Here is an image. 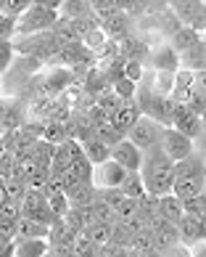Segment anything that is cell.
Masks as SVG:
<instances>
[{
    "label": "cell",
    "mask_w": 206,
    "mask_h": 257,
    "mask_svg": "<svg viewBox=\"0 0 206 257\" xmlns=\"http://www.w3.org/2000/svg\"><path fill=\"white\" fill-rule=\"evenodd\" d=\"M140 117V109H138V103H135V98H130V101H124L122 106L116 109V114L111 117V122H114V127L116 130H122L127 136V130L135 125V119Z\"/></svg>",
    "instance_id": "cell-16"
},
{
    "label": "cell",
    "mask_w": 206,
    "mask_h": 257,
    "mask_svg": "<svg viewBox=\"0 0 206 257\" xmlns=\"http://www.w3.org/2000/svg\"><path fill=\"white\" fill-rule=\"evenodd\" d=\"M90 212H92V220L96 223H116V212H114V207L106 204L103 199H92V204H90Z\"/></svg>",
    "instance_id": "cell-28"
},
{
    "label": "cell",
    "mask_w": 206,
    "mask_h": 257,
    "mask_svg": "<svg viewBox=\"0 0 206 257\" xmlns=\"http://www.w3.org/2000/svg\"><path fill=\"white\" fill-rule=\"evenodd\" d=\"M14 53L18 56H32V59L42 61V64H53L56 53H58V40L50 30L45 32H34V35H22V37H14Z\"/></svg>",
    "instance_id": "cell-2"
},
{
    "label": "cell",
    "mask_w": 206,
    "mask_h": 257,
    "mask_svg": "<svg viewBox=\"0 0 206 257\" xmlns=\"http://www.w3.org/2000/svg\"><path fill=\"white\" fill-rule=\"evenodd\" d=\"M127 254H130L127 246H119V244H114V241L100 244L98 252H96V257H127Z\"/></svg>",
    "instance_id": "cell-42"
},
{
    "label": "cell",
    "mask_w": 206,
    "mask_h": 257,
    "mask_svg": "<svg viewBox=\"0 0 206 257\" xmlns=\"http://www.w3.org/2000/svg\"><path fill=\"white\" fill-rule=\"evenodd\" d=\"M111 90H114L122 101L135 98V82H132V80H127V77H119L114 85H111Z\"/></svg>",
    "instance_id": "cell-39"
},
{
    "label": "cell",
    "mask_w": 206,
    "mask_h": 257,
    "mask_svg": "<svg viewBox=\"0 0 206 257\" xmlns=\"http://www.w3.org/2000/svg\"><path fill=\"white\" fill-rule=\"evenodd\" d=\"M188 249H190V257H206V239H201V241L190 244Z\"/></svg>",
    "instance_id": "cell-48"
},
{
    "label": "cell",
    "mask_w": 206,
    "mask_h": 257,
    "mask_svg": "<svg viewBox=\"0 0 206 257\" xmlns=\"http://www.w3.org/2000/svg\"><path fill=\"white\" fill-rule=\"evenodd\" d=\"M69 170H72V173L77 175L80 180H85V183H90V178H92V162H90L88 157L74 159L72 165H69Z\"/></svg>",
    "instance_id": "cell-35"
},
{
    "label": "cell",
    "mask_w": 206,
    "mask_h": 257,
    "mask_svg": "<svg viewBox=\"0 0 206 257\" xmlns=\"http://www.w3.org/2000/svg\"><path fill=\"white\" fill-rule=\"evenodd\" d=\"M3 183H6V199L22 204V199L26 194V183H24V180H3Z\"/></svg>",
    "instance_id": "cell-38"
},
{
    "label": "cell",
    "mask_w": 206,
    "mask_h": 257,
    "mask_svg": "<svg viewBox=\"0 0 206 257\" xmlns=\"http://www.w3.org/2000/svg\"><path fill=\"white\" fill-rule=\"evenodd\" d=\"M156 215H162L164 220H170V223L177 225V223H180V217L185 215V212H182V202H180L174 194H162V196H158Z\"/></svg>",
    "instance_id": "cell-17"
},
{
    "label": "cell",
    "mask_w": 206,
    "mask_h": 257,
    "mask_svg": "<svg viewBox=\"0 0 206 257\" xmlns=\"http://www.w3.org/2000/svg\"><path fill=\"white\" fill-rule=\"evenodd\" d=\"M88 236V239L96 244V246H100V244H108L111 241V225L108 223H92L88 231H82Z\"/></svg>",
    "instance_id": "cell-33"
},
{
    "label": "cell",
    "mask_w": 206,
    "mask_h": 257,
    "mask_svg": "<svg viewBox=\"0 0 206 257\" xmlns=\"http://www.w3.org/2000/svg\"><path fill=\"white\" fill-rule=\"evenodd\" d=\"M158 257H190V249L177 241V244H172V246H166V249L158 252Z\"/></svg>",
    "instance_id": "cell-45"
},
{
    "label": "cell",
    "mask_w": 206,
    "mask_h": 257,
    "mask_svg": "<svg viewBox=\"0 0 206 257\" xmlns=\"http://www.w3.org/2000/svg\"><path fill=\"white\" fill-rule=\"evenodd\" d=\"M96 103H98V106L103 109V111H106V117L111 119V117H114V114H116V109L122 106V103H124V101H122L119 96H116V93L114 90H103V93H98V96H96Z\"/></svg>",
    "instance_id": "cell-31"
},
{
    "label": "cell",
    "mask_w": 206,
    "mask_h": 257,
    "mask_svg": "<svg viewBox=\"0 0 206 257\" xmlns=\"http://www.w3.org/2000/svg\"><path fill=\"white\" fill-rule=\"evenodd\" d=\"M140 180H143V188L151 191L156 196L170 194L172 191V180H174V162L162 151V146L154 144L143 151V159H140Z\"/></svg>",
    "instance_id": "cell-1"
},
{
    "label": "cell",
    "mask_w": 206,
    "mask_h": 257,
    "mask_svg": "<svg viewBox=\"0 0 206 257\" xmlns=\"http://www.w3.org/2000/svg\"><path fill=\"white\" fill-rule=\"evenodd\" d=\"M146 66L148 69H170V72H174L177 69V53L172 51L170 43L151 45V53H148V59H146Z\"/></svg>",
    "instance_id": "cell-13"
},
{
    "label": "cell",
    "mask_w": 206,
    "mask_h": 257,
    "mask_svg": "<svg viewBox=\"0 0 206 257\" xmlns=\"http://www.w3.org/2000/svg\"><path fill=\"white\" fill-rule=\"evenodd\" d=\"M0 16H3V14H0Z\"/></svg>",
    "instance_id": "cell-56"
},
{
    "label": "cell",
    "mask_w": 206,
    "mask_h": 257,
    "mask_svg": "<svg viewBox=\"0 0 206 257\" xmlns=\"http://www.w3.org/2000/svg\"><path fill=\"white\" fill-rule=\"evenodd\" d=\"M162 133H164V125H158V122L151 119L148 114H140V117L135 119V125L127 130V136H124V138L130 141V144H135L140 151H146L148 146L158 144Z\"/></svg>",
    "instance_id": "cell-4"
},
{
    "label": "cell",
    "mask_w": 206,
    "mask_h": 257,
    "mask_svg": "<svg viewBox=\"0 0 206 257\" xmlns=\"http://www.w3.org/2000/svg\"><path fill=\"white\" fill-rule=\"evenodd\" d=\"M127 257H158V252H135V249H130Z\"/></svg>",
    "instance_id": "cell-51"
},
{
    "label": "cell",
    "mask_w": 206,
    "mask_h": 257,
    "mask_svg": "<svg viewBox=\"0 0 206 257\" xmlns=\"http://www.w3.org/2000/svg\"><path fill=\"white\" fill-rule=\"evenodd\" d=\"M82 151H85V157L92 162V165H98V162H106L111 157V149L106 144H100L98 138H88L82 141Z\"/></svg>",
    "instance_id": "cell-25"
},
{
    "label": "cell",
    "mask_w": 206,
    "mask_h": 257,
    "mask_svg": "<svg viewBox=\"0 0 206 257\" xmlns=\"http://www.w3.org/2000/svg\"><path fill=\"white\" fill-rule=\"evenodd\" d=\"M48 236V225L32 220V217H18L16 220V239H45Z\"/></svg>",
    "instance_id": "cell-21"
},
{
    "label": "cell",
    "mask_w": 206,
    "mask_h": 257,
    "mask_svg": "<svg viewBox=\"0 0 206 257\" xmlns=\"http://www.w3.org/2000/svg\"><path fill=\"white\" fill-rule=\"evenodd\" d=\"M16 37V16H0V40Z\"/></svg>",
    "instance_id": "cell-44"
},
{
    "label": "cell",
    "mask_w": 206,
    "mask_h": 257,
    "mask_svg": "<svg viewBox=\"0 0 206 257\" xmlns=\"http://www.w3.org/2000/svg\"><path fill=\"white\" fill-rule=\"evenodd\" d=\"M42 138L48 141V144H56L58 146L61 141H66V125L64 122H56V119H45L42 122Z\"/></svg>",
    "instance_id": "cell-27"
},
{
    "label": "cell",
    "mask_w": 206,
    "mask_h": 257,
    "mask_svg": "<svg viewBox=\"0 0 206 257\" xmlns=\"http://www.w3.org/2000/svg\"><path fill=\"white\" fill-rule=\"evenodd\" d=\"M185 27H190L193 32L204 35V30H206V11H204V14H198V16H193V19H190V22L185 24Z\"/></svg>",
    "instance_id": "cell-47"
},
{
    "label": "cell",
    "mask_w": 206,
    "mask_h": 257,
    "mask_svg": "<svg viewBox=\"0 0 206 257\" xmlns=\"http://www.w3.org/2000/svg\"><path fill=\"white\" fill-rule=\"evenodd\" d=\"M30 6H32V0H3L0 14L3 16H22Z\"/></svg>",
    "instance_id": "cell-36"
},
{
    "label": "cell",
    "mask_w": 206,
    "mask_h": 257,
    "mask_svg": "<svg viewBox=\"0 0 206 257\" xmlns=\"http://www.w3.org/2000/svg\"><path fill=\"white\" fill-rule=\"evenodd\" d=\"M0 239L16 241V220H0Z\"/></svg>",
    "instance_id": "cell-46"
},
{
    "label": "cell",
    "mask_w": 206,
    "mask_h": 257,
    "mask_svg": "<svg viewBox=\"0 0 206 257\" xmlns=\"http://www.w3.org/2000/svg\"><path fill=\"white\" fill-rule=\"evenodd\" d=\"M177 239H180V244L190 246L196 241L206 239V215H182L180 223H177Z\"/></svg>",
    "instance_id": "cell-8"
},
{
    "label": "cell",
    "mask_w": 206,
    "mask_h": 257,
    "mask_svg": "<svg viewBox=\"0 0 206 257\" xmlns=\"http://www.w3.org/2000/svg\"><path fill=\"white\" fill-rule=\"evenodd\" d=\"M204 183H206V180H201V178H174L170 194H174L177 199H185V196L201 194L204 191Z\"/></svg>",
    "instance_id": "cell-22"
},
{
    "label": "cell",
    "mask_w": 206,
    "mask_h": 257,
    "mask_svg": "<svg viewBox=\"0 0 206 257\" xmlns=\"http://www.w3.org/2000/svg\"><path fill=\"white\" fill-rule=\"evenodd\" d=\"M122 69H124V77H127V80H132V82L138 85V80L143 77V72H146V64H143V61H135V59H127Z\"/></svg>",
    "instance_id": "cell-40"
},
{
    "label": "cell",
    "mask_w": 206,
    "mask_h": 257,
    "mask_svg": "<svg viewBox=\"0 0 206 257\" xmlns=\"http://www.w3.org/2000/svg\"><path fill=\"white\" fill-rule=\"evenodd\" d=\"M170 11L180 19L182 24H188L193 16H198L206 11V6H204V0H170Z\"/></svg>",
    "instance_id": "cell-15"
},
{
    "label": "cell",
    "mask_w": 206,
    "mask_h": 257,
    "mask_svg": "<svg viewBox=\"0 0 206 257\" xmlns=\"http://www.w3.org/2000/svg\"><path fill=\"white\" fill-rule=\"evenodd\" d=\"M32 6H40V8H53V11H58L61 0H32Z\"/></svg>",
    "instance_id": "cell-50"
},
{
    "label": "cell",
    "mask_w": 206,
    "mask_h": 257,
    "mask_svg": "<svg viewBox=\"0 0 206 257\" xmlns=\"http://www.w3.org/2000/svg\"><path fill=\"white\" fill-rule=\"evenodd\" d=\"M106 40H108L106 32H103L100 27H96L92 32H88L85 37H82V45H85V48H90L92 53H96V59H98V51L103 48V43H106Z\"/></svg>",
    "instance_id": "cell-34"
},
{
    "label": "cell",
    "mask_w": 206,
    "mask_h": 257,
    "mask_svg": "<svg viewBox=\"0 0 206 257\" xmlns=\"http://www.w3.org/2000/svg\"><path fill=\"white\" fill-rule=\"evenodd\" d=\"M103 3H108V0H88L90 11H92V8H98V6H103Z\"/></svg>",
    "instance_id": "cell-52"
},
{
    "label": "cell",
    "mask_w": 206,
    "mask_h": 257,
    "mask_svg": "<svg viewBox=\"0 0 206 257\" xmlns=\"http://www.w3.org/2000/svg\"><path fill=\"white\" fill-rule=\"evenodd\" d=\"M100 30L106 32V37H111V40H122V37H127L130 32H135V19L124 11H114L111 16H106L100 22Z\"/></svg>",
    "instance_id": "cell-10"
},
{
    "label": "cell",
    "mask_w": 206,
    "mask_h": 257,
    "mask_svg": "<svg viewBox=\"0 0 206 257\" xmlns=\"http://www.w3.org/2000/svg\"><path fill=\"white\" fill-rule=\"evenodd\" d=\"M56 22H58V11H53V8H40V6H30L22 16H16V37L45 32V30H50Z\"/></svg>",
    "instance_id": "cell-3"
},
{
    "label": "cell",
    "mask_w": 206,
    "mask_h": 257,
    "mask_svg": "<svg viewBox=\"0 0 206 257\" xmlns=\"http://www.w3.org/2000/svg\"><path fill=\"white\" fill-rule=\"evenodd\" d=\"M177 69H190V72L206 69V43L198 40V43H193L190 48L177 53Z\"/></svg>",
    "instance_id": "cell-14"
},
{
    "label": "cell",
    "mask_w": 206,
    "mask_h": 257,
    "mask_svg": "<svg viewBox=\"0 0 206 257\" xmlns=\"http://www.w3.org/2000/svg\"><path fill=\"white\" fill-rule=\"evenodd\" d=\"M42 257H56V254H53V252H50V249H48V252H45V254H42Z\"/></svg>",
    "instance_id": "cell-54"
},
{
    "label": "cell",
    "mask_w": 206,
    "mask_h": 257,
    "mask_svg": "<svg viewBox=\"0 0 206 257\" xmlns=\"http://www.w3.org/2000/svg\"><path fill=\"white\" fill-rule=\"evenodd\" d=\"M18 217H22V204L6 199V202L0 204V220H18Z\"/></svg>",
    "instance_id": "cell-41"
},
{
    "label": "cell",
    "mask_w": 206,
    "mask_h": 257,
    "mask_svg": "<svg viewBox=\"0 0 206 257\" xmlns=\"http://www.w3.org/2000/svg\"><path fill=\"white\" fill-rule=\"evenodd\" d=\"M85 14H90L88 0H61V6H58L61 19H77V16H85Z\"/></svg>",
    "instance_id": "cell-30"
},
{
    "label": "cell",
    "mask_w": 206,
    "mask_h": 257,
    "mask_svg": "<svg viewBox=\"0 0 206 257\" xmlns=\"http://www.w3.org/2000/svg\"><path fill=\"white\" fill-rule=\"evenodd\" d=\"M174 178H201L206 180V165L201 151H190L188 157L174 162Z\"/></svg>",
    "instance_id": "cell-12"
},
{
    "label": "cell",
    "mask_w": 206,
    "mask_h": 257,
    "mask_svg": "<svg viewBox=\"0 0 206 257\" xmlns=\"http://www.w3.org/2000/svg\"><path fill=\"white\" fill-rule=\"evenodd\" d=\"M45 202H48L50 212H53L56 217H64V215H66V209H69L66 194H50V196H45Z\"/></svg>",
    "instance_id": "cell-37"
},
{
    "label": "cell",
    "mask_w": 206,
    "mask_h": 257,
    "mask_svg": "<svg viewBox=\"0 0 206 257\" xmlns=\"http://www.w3.org/2000/svg\"><path fill=\"white\" fill-rule=\"evenodd\" d=\"M64 220H66V225L72 228V231H88V228L96 223L92 220V212H90V207H69L66 209V215H64Z\"/></svg>",
    "instance_id": "cell-18"
},
{
    "label": "cell",
    "mask_w": 206,
    "mask_h": 257,
    "mask_svg": "<svg viewBox=\"0 0 206 257\" xmlns=\"http://www.w3.org/2000/svg\"><path fill=\"white\" fill-rule=\"evenodd\" d=\"M69 207H90L92 199H96V186L92 183H80L77 188H72L66 194Z\"/></svg>",
    "instance_id": "cell-24"
},
{
    "label": "cell",
    "mask_w": 206,
    "mask_h": 257,
    "mask_svg": "<svg viewBox=\"0 0 206 257\" xmlns=\"http://www.w3.org/2000/svg\"><path fill=\"white\" fill-rule=\"evenodd\" d=\"M119 191L124 194L127 199H138L140 194L146 191L143 180H140V173H124V178H122V183H119Z\"/></svg>",
    "instance_id": "cell-29"
},
{
    "label": "cell",
    "mask_w": 206,
    "mask_h": 257,
    "mask_svg": "<svg viewBox=\"0 0 206 257\" xmlns=\"http://www.w3.org/2000/svg\"><path fill=\"white\" fill-rule=\"evenodd\" d=\"M182 202V212L185 215H206V194L201 191V194H193V196H185V199H180Z\"/></svg>",
    "instance_id": "cell-32"
},
{
    "label": "cell",
    "mask_w": 206,
    "mask_h": 257,
    "mask_svg": "<svg viewBox=\"0 0 206 257\" xmlns=\"http://www.w3.org/2000/svg\"><path fill=\"white\" fill-rule=\"evenodd\" d=\"M111 159H114L124 173H138L140 159H143V151H140L135 144H130L127 138H122V141H116V144L111 146Z\"/></svg>",
    "instance_id": "cell-7"
},
{
    "label": "cell",
    "mask_w": 206,
    "mask_h": 257,
    "mask_svg": "<svg viewBox=\"0 0 206 257\" xmlns=\"http://www.w3.org/2000/svg\"><path fill=\"white\" fill-rule=\"evenodd\" d=\"M172 127H174L177 133H182L185 138H190V141H198V138L204 136V119L196 117V114H190L188 109L182 106V103H177V109H174Z\"/></svg>",
    "instance_id": "cell-9"
},
{
    "label": "cell",
    "mask_w": 206,
    "mask_h": 257,
    "mask_svg": "<svg viewBox=\"0 0 206 257\" xmlns=\"http://www.w3.org/2000/svg\"><path fill=\"white\" fill-rule=\"evenodd\" d=\"M198 40H204V35H198V32H193L190 27H177V30L166 37V43L172 45V51L174 53H180V51H185V48H190L193 43H198Z\"/></svg>",
    "instance_id": "cell-19"
},
{
    "label": "cell",
    "mask_w": 206,
    "mask_h": 257,
    "mask_svg": "<svg viewBox=\"0 0 206 257\" xmlns=\"http://www.w3.org/2000/svg\"><path fill=\"white\" fill-rule=\"evenodd\" d=\"M158 146H162V151H164V154L170 157L172 162H177V159L188 157L190 151H196V144H193V141L185 138L182 133H177L174 127H164L162 138H158Z\"/></svg>",
    "instance_id": "cell-5"
},
{
    "label": "cell",
    "mask_w": 206,
    "mask_h": 257,
    "mask_svg": "<svg viewBox=\"0 0 206 257\" xmlns=\"http://www.w3.org/2000/svg\"><path fill=\"white\" fill-rule=\"evenodd\" d=\"M122 178H124V170H122L114 159H106V162H98V165H92V178L90 183L96 188H119Z\"/></svg>",
    "instance_id": "cell-6"
},
{
    "label": "cell",
    "mask_w": 206,
    "mask_h": 257,
    "mask_svg": "<svg viewBox=\"0 0 206 257\" xmlns=\"http://www.w3.org/2000/svg\"><path fill=\"white\" fill-rule=\"evenodd\" d=\"M0 257H14V241L0 239Z\"/></svg>",
    "instance_id": "cell-49"
},
{
    "label": "cell",
    "mask_w": 206,
    "mask_h": 257,
    "mask_svg": "<svg viewBox=\"0 0 206 257\" xmlns=\"http://www.w3.org/2000/svg\"><path fill=\"white\" fill-rule=\"evenodd\" d=\"M50 246L45 239H16L14 241V257H42Z\"/></svg>",
    "instance_id": "cell-20"
},
{
    "label": "cell",
    "mask_w": 206,
    "mask_h": 257,
    "mask_svg": "<svg viewBox=\"0 0 206 257\" xmlns=\"http://www.w3.org/2000/svg\"><path fill=\"white\" fill-rule=\"evenodd\" d=\"M92 138H98L100 144H106V146L111 149V146L116 144V141L124 138V133L116 130V127H114V122L108 119V122H103V125H96V133H92Z\"/></svg>",
    "instance_id": "cell-26"
},
{
    "label": "cell",
    "mask_w": 206,
    "mask_h": 257,
    "mask_svg": "<svg viewBox=\"0 0 206 257\" xmlns=\"http://www.w3.org/2000/svg\"><path fill=\"white\" fill-rule=\"evenodd\" d=\"M0 6H3V0H0Z\"/></svg>",
    "instance_id": "cell-55"
},
{
    "label": "cell",
    "mask_w": 206,
    "mask_h": 257,
    "mask_svg": "<svg viewBox=\"0 0 206 257\" xmlns=\"http://www.w3.org/2000/svg\"><path fill=\"white\" fill-rule=\"evenodd\" d=\"M6 202V183H3V178H0V204Z\"/></svg>",
    "instance_id": "cell-53"
},
{
    "label": "cell",
    "mask_w": 206,
    "mask_h": 257,
    "mask_svg": "<svg viewBox=\"0 0 206 257\" xmlns=\"http://www.w3.org/2000/svg\"><path fill=\"white\" fill-rule=\"evenodd\" d=\"M45 204H48V202H45V194L42 191H37V188H26V194L22 199V215L24 217H34Z\"/></svg>",
    "instance_id": "cell-23"
},
{
    "label": "cell",
    "mask_w": 206,
    "mask_h": 257,
    "mask_svg": "<svg viewBox=\"0 0 206 257\" xmlns=\"http://www.w3.org/2000/svg\"><path fill=\"white\" fill-rule=\"evenodd\" d=\"M14 43L11 40H0V74H3L8 66H11V61H14Z\"/></svg>",
    "instance_id": "cell-43"
},
{
    "label": "cell",
    "mask_w": 206,
    "mask_h": 257,
    "mask_svg": "<svg viewBox=\"0 0 206 257\" xmlns=\"http://www.w3.org/2000/svg\"><path fill=\"white\" fill-rule=\"evenodd\" d=\"M174 109H177V101H174L172 96H154L151 103H148V109H146V114H148L151 119H156L158 125L172 127Z\"/></svg>",
    "instance_id": "cell-11"
}]
</instances>
